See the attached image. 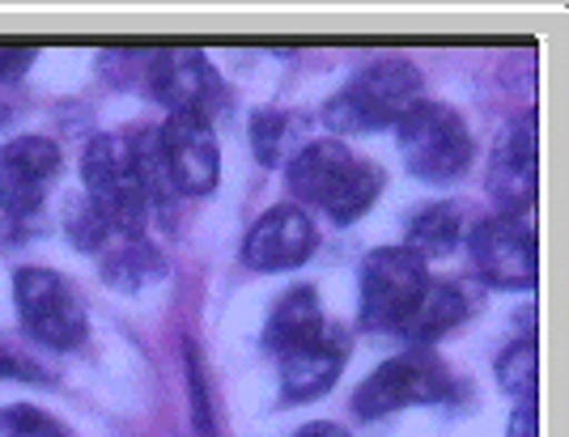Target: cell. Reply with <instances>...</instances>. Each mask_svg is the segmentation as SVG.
Listing matches in <instances>:
<instances>
[{
  "label": "cell",
  "mask_w": 569,
  "mask_h": 437,
  "mask_svg": "<svg viewBox=\"0 0 569 437\" xmlns=\"http://www.w3.org/2000/svg\"><path fill=\"white\" fill-rule=\"evenodd\" d=\"M289 192L323 209L336 225H353L382 192V171L340 141H315L289 162Z\"/></svg>",
  "instance_id": "obj_1"
},
{
  "label": "cell",
  "mask_w": 569,
  "mask_h": 437,
  "mask_svg": "<svg viewBox=\"0 0 569 437\" xmlns=\"http://www.w3.org/2000/svg\"><path fill=\"white\" fill-rule=\"evenodd\" d=\"M421 98V73L412 60L403 55H387L375 60L370 69L328 98L323 106V123L332 132H379V128H396L403 120V111Z\"/></svg>",
  "instance_id": "obj_2"
},
{
  "label": "cell",
  "mask_w": 569,
  "mask_h": 437,
  "mask_svg": "<svg viewBox=\"0 0 569 437\" xmlns=\"http://www.w3.org/2000/svg\"><path fill=\"white\" fill-rule=\"evenodd\" d=\"M81 179H86V200L94 204L102 217L111 221L119 238H141L149 221V192L132 157L128 136H94L81 153Z\"/></svg>",
  "instance_id": "obj_3"
},
{
  "label": "cell",
  "mask_w": 569,
  "mask_h": 437,
  "mask_svg": "<svg viewBox=\"0 0 569 437\" xmlns=\"http://www.w3.org/2000/svg\"><path fill=\"white\" fill-rule=\"evenodd\" d=\"M396 132H400L403 166L421 183H451L472 162V132L463 115L447 102L417 98L396 123Z\"/></svg>",
  "instance_id": "obj_4"
},
{
  "label": "cell",
  "mask_w": 569,
  "mask_h": 437,
  "mask_svg": "<svg viewBox=\"0 0 569 437\" xmlns=\"http://www.w3.org/2000/svg\"><path fill=\"white\" fill-rule=\"evenodd\" d=\"M429 285L426 260L408 246H379L361 264V323L370 332H400Z\"/></svg>",
  "instance_id": "obj_5"
},
{
  "label": "cell",
  "mask_w": 569,
  "mask_h": 437,
  "mask_svg": "<svg viewBox=\"0 0 569 437\" xmlns=\"http://www.w3.org/2000/svg\"><path fill=\"white\" fill-rule=\"evenodd\" d=\"M13 302H18L22 327L48 348H77L90 332L77 289L51 267H18L13 272Z\"/></svg>",
  "instance_id": "obj_6"
},
{
  "label": "cell",
  "mask_w": 569,
  "mask_h": 437,
  "mask_svg": "<svg viewBox=\"0 0 569 437\" xmlns=\"http://www.w3.org/2000/svg\"><path fill=\"white\" fill-rule=\"evenodd\" d=\"M451 395V374L426 348H408L400 357L382 362L353 395L357 416H387L412 404H438Z\"/></svg>",
  "instance_id": "obj_7"
},
{
  "label": "cell",
  "mask_w": 569,
  "mask_h": 437,
  "mask_svg": "<svg viewBox=\"0 0 569 437\" xmlns=\"http://www.w3.org/2000/svg\"><path fill=\"white\" fill-rule=\"evenodd\" d=\"M144 60H149V90L167 102L170 115L188 111V115L209 120L226 102L221 77H217V69L200 48H162L149 51Z\"/></svg>",
  "instance_id": "obj_8"
},
{
  "label": "cell",
  "mask_w": 569,
  "mask_h": 437,
  "mask_svg": "<svg viewBox=\"0 0 569 437\" xmlns=\"http://www.w3.org/2000/svg\"><path fill=\"white\" fill-rule=\"evenodd\" d=\"M472 264L493 289L536 285V234L522 217H489L472 230Z\"/></svg>",
  "instance_id": "obj_9"
},
{
  "label": "cell",
  "mask_w": 569,
  "mask_h": 437,
  "mask_svg": "<svg viewBox=\"0 0 569 437\" xmlns=\"http://www.w3.org/2000/svg\"><path fill=\"white\" fill-rule=\"evenodd\" d=\"M158 141H162V157H167L170 187L183 195H204L217 187V174H221V153H217L213 123L204 115H188V111H174L167 115V123L158 128Z\"/></svg>",
  "instance_id": "obj_10"
},
{
  "label": "cell",
  "mask_w": 569,
  "mask_h": 437,
  "mask_svg": "<svg viewBox=\"0 0 569 437\" xmlns=\"http://www.w3.org/2000/svg\"><path fill=\"white\" fill-rule=\"evenodd\" d=\"M64 166L60 145L48 136H18L0 145V213L26 217L48 200L56 174Z\"/></svg>",
  "instance_id": "obj_11"
},
{
  "label": "cell",
  "mask_w": 569,
  "mask_h": 437,
  "mask_svg": "<svg viewBox=\"0 0 569 437\" xmlns=\"http://www.w3.org/2000/svg\"><path fill=\"white\" fill-rule=\"evenodd\" d=\"M489 195L498 200L501 217H522L536 200V115H515L498 136L489 162Z\"/></svg>",
  "instance_id": "obj_12"
},
{
  "label": "cell",
  "mask_w": 569,
  "mask_h": 437,
  "mask_svg": "<svg viewBox=\"0 0 569 437\" xmlns=\"http://www.w3.org/2000/svg\"><path fill=\"white\" fill-rule=\"evenodd\" d=\"M310 251H315L310 217L293 204H281V209L263 213L251 225V234L242 238V264L256 272H284V267L307 264Z\"/></svg>",
  "instance_id": "obj_13"
},
{
  "label": "cell",
  "mask_w": 569,
  "mask_h": 437,
  "mask_svg": "<svg viewBox=\"0 0 569 437\" xmlns=\"http://www.w3.org/2000/svg\"><path fill=\"white\" fill-rule=\"evenodd\" d=\"M349 362V341L340 332H323L319 341L302 344L293 353L281 357V395L289 404H307L319 399L323 390H332V383L340 378V369Z\"/></svg>",
  "instance_id": "obj_14"
},
{
  "label": "cell",
  "mask_w": 569,
  "mask_h": 437,
  "mask_svg": "<svg viewBox=\"0 0 569 437\" xmlns=\"http://www.w3.org/2000/svg\"><path fill=\"white\" fill-rule=\"evenodd\" d=\"M328 332V323H323V306H319V297L315 289H289L272 306V315H268V327H263V348H272L277 357L284 353H293V348H302V344L319 341Z\"/></svg>",
  "instance_id": "obj_15"
},
{
  "label": "cell",
  "mask_w": 569,
  "mask_h": 437,
  "mask_svg": "<svg viewBox=\"0 0 569 437\" xmlns=\"http://www.w3.org/2000/svg\"><path fill=\"white\" fill-rule=\"evenodd\" d=\"M468 318V297L459 285H447V281H429L426 293H421V302L412 306V315L403 318L400 336L412 348H429V344H438L451 327H459Z\"/></svg>",
  "instance_id": "obj_16"
},
{
  "label": "cell",
  "mask_w": 569,
  "mask_h": 437,
  "mask_svg": "<svg viewBox=\"0 0 569 437\" xmlns=\"http://www.w3.org/2000/svg\"><path fill=\"white\" fill-rule=\"evenodd\" d=\"M463 238V213L459 204H429V209H417V217L408 221V238L403 246L417 255V260H429V255H451Z\"/></svg>",
  "instance_id": "obj_17"
},
{
  "label": "cell",
  "mask_w": 569,
  "mask_h": 437,
  "mask_svg": "<svg viewBox=\"0 0 569 437\" xmlns=\"http://www.w3.org/2000/svg\"><path fill=\"white\" fill-rule=\"evenodd\" d=\"M162 272H167L162 255L144 238H116L102 251V276L116 289H141L144 281H158Z\"/></svg>",
  "instance_id": "obj_18"
},
{
  "label": "cell",
  "mask_w": 569,
  "mask_h": 437,
  "mask_svg": "<svg viewBox=\"0 0 569 437\" xmlns=\"http://www.w3.org/2000/svg\"><path fill=\"white\" fill-rule=\"evenodd\" d=\"M64 230H69V238H72V246H77V251H107V246L119 238L116 230H111V221L102 217V213H98L86 195H81V200H72Z\"/></svg>",
  "instance_id": "obj_19"
},
{
  "label": "cell",
  "mask_w": 569,
  "mask_h": 437,
  "mask_svg": "<svg viewBox=\"0 0 569 437\" xmlns=\"http://www.w3.org/2000/svg\"><path fill=\"white\" fill-rule=\"evenodd\" d=\"M498 378L515 399H536V344L531 341L510 344L498 357Z\"/></svg>",
  "instance_id": "obj_20"
},
{
  "label": "cell",
  "mask_w": 569,
  "mask_h": 437,
  "mask_svg": "<svg viewBox=\"0 0 569 437\" xmlns=\"http://www.w3.org/2000/svg\"><path fill=\"white\" fill-rule=\"evenodd\" d=\"M0 383H30V387H48V365H39L26 348L0 341Z\"/></svg>",
  "instance_id": "obj_21"
},
{
  "label": "cell",
  "mask_w": 569,
  "mask_h": 437,
  "mask_svg": "<svg viewBox=\"0 0 569 437\" xmlns=\"http://www.w3.org/2000/svg\"><path fill=\"white\" fill-rule=\"evenodd\" d=\"M284 132H289V115H281V111H260L251 120V145H256V157L263 166H272L281 157Z\"/></svg>",
  "instance_id": "obj_22"
},
{
  "label": "cell",
  "mask_w": 569,
  "mask_h": 437,
  "mask_svg": "<svg viewBox=\"0 0 569 437\" xmlns=\"http://www.w3.org/2000/svg\"><path fill=\"white\" fill-rule=\"evenodd\" d=\"M0 437H64V429L39 408H4L0 413Z\"/></svg>",
  "instance_id": "obj_23"
},
{
  "label": "cell",
  "mask_w": 569,
  "mask_h": 437,
  "mask_svg": "<svg viewBox=\"0 0 569 437\" xmlns=\"http://www.w3.org/2000/svg\"><path fill=\"white\" fill-rule=\"evenodd\" d=\"M188 383H191V408H196V425L204 437H217L213 429V413H209V390H204V374H200V362L188 353Z\"/></svg>",
  "instance_id": "obj_24"
},
{
  "label": "cell",
  "mask_w": 569,
  "mask_h": 437,
  "mask_svg": "<svg viewBox=\"0 0 569 437\" xmlns=\"http://www.w3.org/2000/svg\"><path fill=\"white\" fill-rule=\"evenodd\" d=\"M30 64H34L30 48H0V81H18V77H26Z\"/></svg>",
  "instance_id": "obj_25"
},
{
  "label": "cell",
  "mask_w": 569,
  "mask_h": 437,
  "mask_svg": "<svg viewBox=\"0 0 569 437\" xmlns=\"http://www.w3.org/2000/svg\"><path fill=\"white\" fill-rule=\"evenodd\" d=\"M510 437H536V399H519V404H515Z\"/></svg>",
  "instance_id": "obj_26"
},
{
  "label": "cell",
  "mask_w": 569,
  "mask_h": 437,
  "mask_svg": "<svg viewBox=\"0 0 569 437\" xmlns=\"http://www.w3.org/2000/svg\"><path fill=\"white\" fill-rule=\"evenodd\" d=\"M293 437H353L345 425H332V420H315V425H302Z\"/></svg>",
  "instance_id": "obj_27"
}]
</instances>
